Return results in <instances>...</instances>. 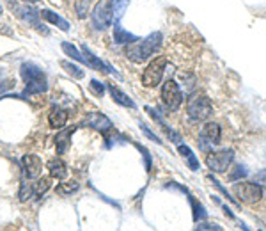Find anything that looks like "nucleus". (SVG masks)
Listing matches in <instances>:
<instances>
[{"label": "nucleus", "mask_w": 266, "mask_h": 231, "mask_svg": "<svg viewBox=\"0 0 266 231\" xmlns=\"http://www.w3.org/2000/svg\"><path fill=\"white\" fill-rule=\"evenodd\" d=\"M20 73H22V78L25 82V91H23V96H32V94H43L48 91V78H46V73L41 70L37 64L34 62H23L20 66Z\"/></svg>", "instance_id": "1"}, {"label": "nucleus", "mask_w": 266, "mask_h": 231, "mask_svg": "<svg viewBox=\"0 0 266 231\" xmlns=\"http://www.w3.org/2000/svg\"><path fill=\"white\" fill-rule=\"evenodd\" d=\"M160 44H162V34L153 32L146 39H137L135 43H130L126 46V57L135 64H142L155 55L156 50L160 48Z\"/></svg>", "instance_id": "2"}, {"label": "nucleus", "mask_w": 266, "mask_h": 231, "mask_svg": "<svg viewBox=\"0 0 266 231\" xmlns=\"http://www.w3.org/2000/svg\"><path fill=\"white\" fill-rule=\"evenodd\" d=\"M186 114L192 121H204L213 114V105L208 96L194 93L186 100Z\"/></svg>", "instance_id": "3"}, {"label": "nucleus", "mask_w": 266, "mask_h": 231, "mask_svg": "<svg viewBox=\"0 0 266 231\" xmlns=\"http://www.w3.org/2000/svg\"><path fill=\"white\" fill-rule=\"evenodd\" d=\"M165 68H167V59H165L164 55L153 59V61L147 64L146 70H144V73H142V85H144V87H156V85L162 82Z\"/></svg>", "instance_id": "4"}, {"label": "nucleus", "mask_w": 266, "mask_h": 231, "mask_svg": "<svg viewBox=\"0 0 266 231\" xmlns=\"http://www.w3.org/2000/svg\"><path fill=\"white\" fill-rule=\"evenodd\" d=\"M91 22L96 31H105L114 23V16H112V5L110 0H100L94 5L93 13H91Z\"/></svg>", "instance_id": "5"}, {"label": "nucleus", "mask_w": 266, "mask_h": 231, "mask_svg": "<svg viewBox=\"0 0 266 231\" xmlns=\"http://www.w3.org/2000/svg\"><path fill=\"white\" fill-rule=\"evenodd\" d=\"M162 102H164L165 109L170 112H176L183 103L181 89L177 85L176 80L168 78L164 85H162Z\"/></svg>", "instance_id": "6"}, {"label": "nucleus", "mask_w": 266, "mask_h": 231, "mask_svg": "<svg viewBox=\"0 0 266 231\" xmlns=\"http://www.w3.org/2000/svg\"><path fill=\"white\" fill-rule=\"evenodd\" d=\"M233 160H234V151L233 150L211 151L206 155V165L213 173H226L227 167L233 164Z\"/></svg>", "instance_id": "7"}, {"label": "nucleus", "mask_w": 266, "mask_h": 231, "mask_svg": "<svg viewBox=\"0 0 266 231\" xmlns=\"http://www.w3.org/2000/svg\"><path fill=\"white\" fill-rule=\"evenodd\" d=\"M233 192H234L236 197L245 204L257 203V201H261V197H263L261 187L257 185V183H250V182L236 183V185L233 187Z\"/></svg>", "instance_id": "8"}, {"label": "nucleus", "mask_w": 266, "mask_h": 231, "mask_svg": "<svg viewBox=\"0 0 266 231\" xmlns=\"http://www.w3.org/2000/svg\"><path fill=\"white\" fill-rule=\"evenodd\" d=\"M22 169H23V176L31 182V180H37L43 173V162L37 155H32V153H27L22 158Z\"/></svg>", "instance_id": "9"}, {"label": "nucleus", "mask_w": 266, "mask_h": 231, "mask_svg": "<svg viewBox=\"0 0 266 231\" xmlns=\"http://www.w3.org/2000/svg\"><path fill=\"white\" fill-rule=\"evenodd\" d=\"M222 139V130L218 123H206L200 130V146L204 150H208V146H215L220 144Z\"/></svg>", "instance_id": "10"}, {"label": "nucleus", "mask_w": 266, "mask_h": 231, "mask_svg": "<svg viewBox=\"0 0 266 231\" xmlns=\"http://www.w3.org/2000/svg\"><path fill=\"white\" fill-rule=\"evenodd\" d=\"M82 53H84V61H85V66L87 68L96 70V71H103V73H112V75H115V77H121L110 64H106V62H103L98 55H94L85 44H82Z\"/></svg>", "instance_id": "11"}, {"label": "nucleus", "mask_w": 266, "mask_h": 231, "mask_svg": "<svg viewBox=\"0 0 266 231\" xmlns=\"http://www.w3.org/2000/svg\"><path fill=\"white\" fill-rule=\"evenodd\" d=\"M18 11V16L22 18V20H25V22H29L32 27H35L37 31L41 32V34H44V36H48L50 34V31L46 29V27L43 25V23L39 22V11H35L34 7H29V5H23V7H14Z\"/></svg>", "instance_id": "12"}, {"label": "nucleus", "mask_w": 266, "mask_h": 231, "mask_svg": "<svg viewBox=\"0 0 266 231\" xmlns=\"http://www.w3.org/2000/svg\"><path fill=\"white\" fill-rule=\"evenodd\" d=\"M84 124H87V126H91V128L98 130V132H101V133L114 128L112 121L108 119L105 114H101V112H89V114L85 116Z\"/></svg>", "instance_id": "13"}, {"label": "nucleus", "mask_w": 266, "mask_h": 231, "mask_svg": "<svg viewBox=\"0 0 266 231\" xmlns=\"http://www.w3.org/2000/svg\"><path fill=\"white\" fill-rule=\"evenodd\" d=\"M73 132H75V126L59 130V133L55 135V151H57V155H64V153L69 150Z\"/></svg>", "instance_id": "14"}, {"label": "nucleus", "mask_w": 266, "mask_h": 231, "mask_svg": "<svg viewBox=\"0 0 266 231\" xmlns=\"http://www.w3.org/2000/svg\"><path fill=\"white\" fill-rule=\"evenodd\" d=\"M66 123H67V112L64 109H61L59 105H53L48 112V124L52 128L61 130L66 126Z\"/></svg>", "instance_id": "15"}, {"label": "nucleus", "mask_w": 266, "mask_h": 231, "mask_svg": "<svg viewBox=\"0 0 266 231\" xmlns=\"http://www.w3.org/2000/svg\"><path fill=\"white\" fill-rule=\"evenodd\" d=\"M46 167H48V173L53 180H64L67 176V165L61 156H55V158L48 160Z\"/></svg>", "instance_id": "16"}, {"label": "nucleus", "mask_w": 266, "mask_h": 231, "mask_svg": "<svg viewBox=\"0 0 266 231\" xmlns=\"http://www.w3.org/2000/svg\"><path fill=\"white\" fill-rule=\"evenodd\" d=\"M108 91H110V96H112V100H114L117 105H121V107H126V109H137V105H135V102H133L132 98L128 96L126 93H123L117 85H114V84H108Z\"/></svg>", "instance_id": "17"}, {"label": "nucleus", "mask_w": 266, "mask_h": 231, "mask_svg": "<svg viewBox=\"0 0 266 231\" xmlns=\"http://www.w3.org/2000/svg\"><path fill=\"white\" fill-rule=\"evenodd\" d=\"M39 16L43 18V20H46L48 23H52V25H57L61 31H64V32L69 31V22L64 20L62 16H59L57 13H53L52 9H41Z\"/></svg>", "instance_id": "18"}, {"label": "nucleus", "mask_w": 266, "mask_h": 231, "mask_svg": "<svg viewBox=\"0 0 266 231\" xmlns=\"http://www.w3.org/2000/svg\"><path fill=\"white\" fill-rule=\"evenodd\" d=\"M137 39H138V36L124 31L119 23H114V43L115 44H130V43H135Z\"/></svg>", "instance_id": "19"}, {"label": "nucleus", "mask_w": 266, "mask_h": 231, "mask_svg": "<svg viewBox=\"0 0 266 231\" xmlns=\"http://www.w3.org/2000/svg\"><path fill=\"white\" fill-rule=\"evenodd\" d=\"M177 151H179V155L186 160V164H188V167H190L192 171H197V169H199V160H197V156L194 155V151L186 146V144H179Z\"/></svg>", "instance_id": "20"}, {"label": "nucleus", "mask_w": 266, "mask_h": 231, "mask_svg": "<svg viewBox=\"0 0 266 231\" xmlns=\"http://www.w3.org/2000/svg\"><path fill=\"white\" fill-rule=\"evenodd\" d=\"M50 187H52V176H43V178H37V182L34 183V197L41 199L46 192L50 191Z\"/></svg>", "instance_id": "21"}, {"label": "nucleus", "mask_w": 266, "mask_h": 231, "mask_svg": "<svg viewBox=\"0 0 266 231\" xmlns=\"http://www.w3.org/2000/svg\"><path fill=\"white\" fill-rule=\"evenodd\" d=\"M112 5V16H114V23H119V20L123 18L124 11L128 9L130 0H110Z\"/></svg>", "instance_id": "22"}, {"label": "nucleus", "mask_w": 266, "mask_h": 231, "mask_svg": "<svg viewBox=\"0 0 266 231\" xmlns=\"http://www.w3.org/2000/svg\"><path fill=\"white\" fill-rule=\"evenodd\" d=\"M80 185L76 182H73V180H67V182H62L57 185V189H55V192H57L59 195H71L75 194V192H78Z\"/></svg>", "instance_id": "23"}, {"label": "nucleus", "mask_w": 266, "mask_h": 231, "mask_svg": "<svg viewBox=\"0 0 266 231\" xmlns=\"http://www.w3.org/2000/svg\"><path fill=\"white\" fill-rule=\"evenodd\" d=\"M18 197L22 203L29 201L31 197H34V183H29L27 182V178L20 183V191H18Z\"/></svg>", "instance_id": "24"}, {"label": "nucleus", "mask_w": 266, "mask_h": 231, "mask_svg": "<svg viewBox=\"0 0 266 231\" xmlns=\"http://www.w3.org/2000/svg\"><path fill=\"white\" fill-rule=\"evenodd\" d=\"M61 66L64 68L67 75H71L73 78L82 80L85 77V71L82 70L80 66H76V64H73V62H69V61H61Z\"/></svg>", "instance_id": "25"}, {"label": "nucleus", "mask_w": 266, "mask_h": 231, "mask_svg": "<svg viewBox=\"0 0 266 231\" xmlns=\"http://www.w3.org/2000/svg\"><path fill=\"white\" fill-rule=\"evenodd\" d=\"M73 7H75L76 16L80 20H85L89 16V13H91V0H75Z\"/></svg>", "instance_id": "26"}, {"label": "nucleus", "mask_w": 266, "mask_h": 231, "mask_svg": "<svg viewBox=\"0 0 266 231\" xmlns=\"http://www.w3.org/2000/svg\"><path fill=\"white\" fill-rule=\"evenodd\" d=\"M61 48L64 50V53H66V55H69L71 59H75V61H78V62H82V64H85L84 57L80 55V52L76 50L75 44H71V43H67V41H64V43L61 44Z\"/></svg>", "instance_id": "27"}, {"label": "nucleus", "mask_w": 266, "mask_h": 231, "mask_svg": "<svg viewBox=\"0 0 266 231\" xmlns=\"http://www.w3.org/2000/svg\"><path fill=\"white\" fill-rule=\"evenodd\" d=\"M186 194H188V192H186ZM188 199H190V203H192V208H194V221L195 222H199L200 219H204L206 217V212H204V208L202 206H200L199 203H197V201L194 199V195H190L188 194Z\"/></svg>", "instance_id": "28"}, {"label": "nucleus", "mask_w": 266, "mask_h": 231, "mask_svg": "<svg viewBox=\"0 0 266 231\" xmlns=\"http://www.w3.org/2000/svg\"><path fill=\"white\" fill-rule=\"evenodd\" d=\"M89 89H91V93H93L94 96H100V98H101L103 94H105V85H103L101 82H98V80H91V84H89Z\"/></svg>", "instance_id": "29"}, {"label": "nucleus", "mask_w": 266, "mask_h": 231, "mask_svg": "<svg viewBox=\"0 0 266 231\" xmlns=\"http://www.w3.org/2000/svg\"><path fill=\"white\" fill-rule=\"evenodd\" d=\"M254 183H257L263 191H266V169H261L254 174Z\"/></svg>", "instance_id": "30"}, {"label": "nucleus", "mask_w": 266, "mask_h": 231, "mask_svg": "<svg viewBox=\"0 0 266 231\" xmlns=\"http://www.w3.org/2000/svg\"><path fill=\"white\" fill-rule=\"evenodd\" d=\"M138 126H140V130H142V132H144V135H146L147 139H151V141H155L156 144H162V141H160V137H158V135H156V133H153L149 128H147V124L140 123V124H138Z\"/></svg>", "instance_id": "31"}, {"label": "nucleus", "mask_w": 266, "mask_h": 231, "mask_svg": "<svg viewBox=\"0 0 266 231\" xmlns=\"http://www.w3.org/2000/svg\"><path fill=\"white\" fill-rule=\"evenodd\" d=\"M208 180H209V182H211V183H213V185L217 187V189H218V191H220V192H222V194L226 195L227 199H229V201H233V203H234V204H236V201H234V197H231V195H229V192H227V189H224V187H222V185H220V182H218V180H215V178H213V176H208Z\"/></svg>", "instance_id": "32"}, {"label": "nucleus", "mask_w": 266, "mask_h": 231, "mask_svg": "<svg viewBox=\"0 0 266 231\" xmlns=\"http://www.w3.org/2000/svg\"><path fill=\"white\" fill-rule=\"evenodd\" d=\"M137 148L140 150V153H144V158H146V171H151V155H149V151L146 150V148H142L140 144H137Z\"/></svg>", "instance_id": "33"}, {"label": "nucleus", "mask_w": 266, "mask_h": 231, "mask_svg": "<svg viewBox=\"0 0 266 231\" xmlns=\"http://www.w3.org/2000/svg\"><path fill=\"white\" fill-rule=\"evenodd\" d=\"M239 176H247V169H245L243 165H238V167H236L234 173L231 174V180H238Z\"/></svg>", "instance_id": "34"}, {"label": "nucleus", "mask_w": 266, "mask_h": 231, "mask_svg": "<svg viewBox=\"0 0 266 231\" xmlns=\"http://www.w3.org/2000/svg\"><path fill=\"white\" fill-rule=\"evenodd\" d=\"M197 230H218L220 231L222 228L218 226V224H204V222H200L199 226H197Z\"/></svg>", "instance_id": "35"}, {"label": "nucleus", "mask_w": 266, "mask_h": 231, "mask_svg": "<svg viewBox=\"0 0 266 231\" xmlns=\"http://www.w3.org/2000/svg\"><path fill=\"white\" fill-rule=\"evenodd\" d=\"M23 2H29V4H35L37 0H23Z\"/></svg>", "instance_id": "36"}, {"label": "nucleus", "mask_w": 266, "mask_h": 231, "mask_svg": "<svg viewBox=\"0 0 266 231\" xmlns=\"http://www.w3.org/2000/svg\"><path fill=\"white\" fill-rule=\"evenodd\" d=\"M2 11H4V9H2V5H0V14H2Z\"/></svg>", "instance_id": "37"}]
</instances>
